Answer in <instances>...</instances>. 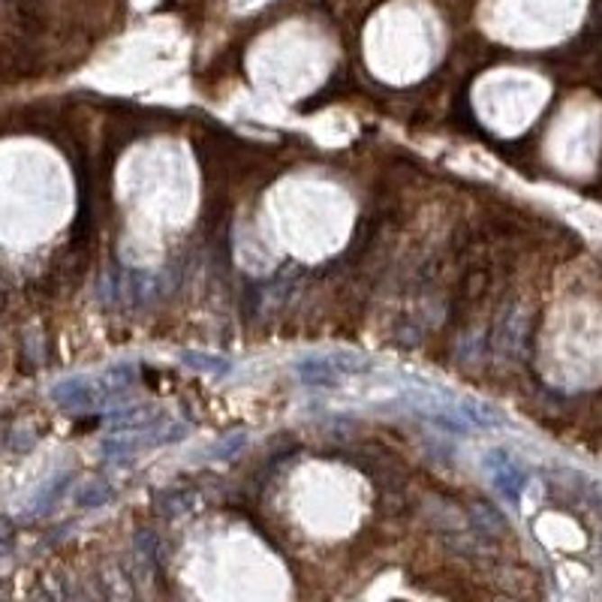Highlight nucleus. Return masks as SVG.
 I'll return each instance as SVG.
<instances>
[]
</instances>
